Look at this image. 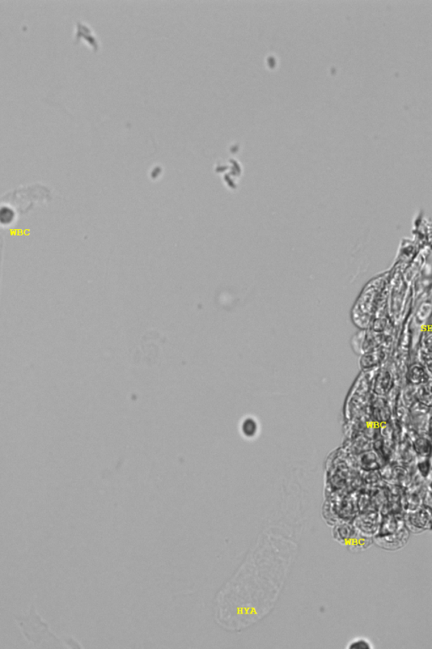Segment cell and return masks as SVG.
<instances>
[{"mask_svg": "<svg viewBox=\"0 0 432 649\" xmlns=\"http://www.w3.org/2000/svg\"><path fill=\"white\" fill-rule=\"evenodd\" d=\"M17 219V216L8 207L0 206V283H1V271L4 252V233L6 228L10 226Z\"/></svg>", "mask_w": 432, "mask_h": 649, "instance_id": "obj_1", "label": "cell"}, {"mask_svg": "<svg viewBox=\"0 0 432 649\" xmlns=\"http://www.w3.org/2000/svg\"><path fill=\"white\" fill-rule=\"evenodd\" d=\"M347 648L349 649H372L371 643L369 640L364 638H357L352 640L349 643V645L347 646Z\"/></svg>", "mask_w": 432, "mask_h": 649, "instance_id": "obj_2", "label": "cell"}]
</instances>
